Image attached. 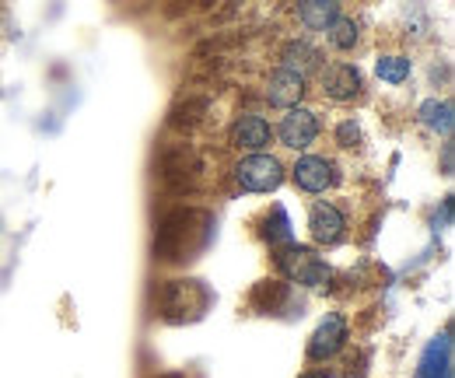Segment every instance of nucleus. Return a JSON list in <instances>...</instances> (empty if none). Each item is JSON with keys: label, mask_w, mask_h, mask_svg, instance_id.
Masks as SVG:
<instances>
[{"label": "nucleus", "mask_w": 455, "mask_h": 378, "mask_svg": "<svg viewBox=\"0 0 455 378\" xmlns=\"http://www.w3.org/2000/svg\"><path fill=\"white\" fill-rule=\"evenodd\" d=\"M155 302L165 319H196L211 305V291L200 280H165Z\"/></svg>", "instance_id": "obj_1"}, {"label": "nucleus", "mask_w": 455, "mask_h": 378, "mask_svg": "<svg viewBox=\"0 0 455 378\" xmlns=\"http://www.w3.org/2000/svg\"><path fill=\"white\" fill-rule=\"evenodd\" d=\"M204 211H175L162 221V228H158V242H155V253L162 256V260H189V253H196V249H204V245H196L189 235H193V224H200L204 221Z\"/></svg>", "instance_id": "obj_2"}, {"label": "nucleus", "mask_w": 455, "mask_h": 378, "mask_svg": "<svg viewBox=\"0 0 455 378\" xmlns=\"http://www.w3.org/2000/svg\"><path fill=\"white\" fill-rule=\"evenodd\" d=\"M235 179L245 193H274L284 182V165L274 155H245L235 165Z\"/></svg>", "instance_id": "obj_3"}, {"label": "nucleus", "mask_w": 455, "mask_h": 378, "mask_svg": "<svg viewBox=\"0 0 455 378\" xmlns=\"http://www.w3.org/2000/svg\"><path fill=\"white\" fill-rule=\"evenodd\" d=\"M277 267L284 270L287 280H298L305 287H323L330 280V267L305 245H287L284 253L277 256Z\"/></svg>", "instance_id": "obj_4"}, {"label": "nucleus", "mask_w": 455, "mask_h": 378, "mask_svg": "<svg viewBox=\"0 0 455 378\" xmlns=\"http://www.w3.org/2000/svg\"><path fill=\"white\" fill-rule=\"evenodd\" d=\"M319 130H323V126H319V116H315L312 109L294 106L281 116L277 137H281V144L291 148V151H305V148H312V144H315Z\"/></svg>", "instance_id": "obj_5"}, {"label": "nucleus", "mask_w": 455, "mask_h": 378, "mask_svg": "<svg viewBox=\"0 0 455 378\" xmlns=\"http://www.w3.org/2000/svg\"><path fill=\"white\" fill-rule=\"evenodd\" d=\"M291 179L305 193H326L337 182V165L323 155H301L291 168Z\"/></svg>", "instance_id": "obj_6"}, {"label": "nucleus", "mask_w": 455, "mask_h": 378, "mask_svg": "<svg viewBox=\"0 0 455 378\" xmlns=\"http://www.w3.org/2000/svg\"><path fill=\"white\" fill-rule=\"evenodd\" d=\"M270 141H274V130H270V123H267L263 116H238V119L231 123V144H235L238 151L267 155Z\"/></svg>", "instance_id": "obj_7"}, {"label": "nucleus", "mask_w": 455, "mask_h": 378, "mask_svg": "<svg viewBox=\"0 0 455 378\" xmlns=\"http://www.w3.org/2000/svg\"><path fill=\"white\" fill-rule=\"evenodd\" d=\"M343 343H347V323H343V316L330 312L319 323V329L312 333V340H308V361H330V358H337L343 350Z\"/></svg>", "instance_id": "obj_8"}, {"label": "nucleus", "mask_w": 455, "mask_h": 378, "mask_svg": "<svg viewBox=\"0 0 455 378\" xmlns=\"http://www.w3.org/2000/svg\"><path fill=\"white\" fill-rule=\"evenodd\" d=\"M308 231L319 245H337L343 235H347V217L337 204H326L319 200L312 211H308Z\"/></svg>", "instance_id": "obj_9"}, {"label": "nucleus", "mask_w": 455, "mask_h": 378, "mask_svg": "<svg viewBox=\"0 0 455 378\" xmlns=\"http://www.w3.org/2000/svg\"><path fill=\"white\" fill-rule=\"evenodd\" d=\"M364 88V77L354 63H333L326 74H323V92L333 99V102H350L357 99Z\"/></svg>", "instance_id": "obj_10"}, {"label": "nucleus", "mask_w": 455, "mask_h": 378, "mask_svg": "<svg viewBox=\"0 0 455 378\" xmlns=\"http://www.w3.org/2000/svg\"><path fill=\"white\" fill-rule=\"evenodd\" d=\"M305 74H298V70H291V67H281V70H274L270 74V84H267V99H270V106H281L294 109L301 102V95H305Z\"/></svg>", "instance_id": "obj_11"}, {"label": "nucleus", "mask_w": 455, "mask_h": 378, "mask_svg": "<svg viewBox=\"0 0 455 378\" xmlns=\"http://www.w3.org/2000/svg\"><path fill=\"white\" fill-rule=\"evenodd\" d=\"M413 378H452V336H449V329L427 343Z\"/></svg>", "instance_id": "obj_12"}, {"label": "nucleus", "mask_w": 455, "mask_h": 378, "mask_svg": "<svg viewBox=\"0 0 455 378\" xmlns=\"http://www.w3.org/2000/svg\"><path fill=\"white\" fill-rule=\"evenodd\" d=\"M337 14H340V7H337V4H326V0H308V4L298 7L301 25L312 28V32H326V28L337 21Z\"/></svg>", "instance_id": "obj_13"}, {"label": "nucleus", "mask_w": 455, "mask_h": 378, "mask_svg": "<svg viewBox=\"0 0 455 378\" xmlns=\"http://www.w3.org/2000/svg\"><path fill=\"white\" fill-rule=\"evenodd\" d=\"M420 119L435 130V133H442V137H449L452 133V102H438V99H427L424 106H420Z\"/></svg>", "instance_id": "obj_14"}, {"label": "nucleus", "mask_w": 455, "mask_h": 378, "mask_svg": "<svg viewBox=\"0 0 455 378\" xmlns=\"http://www.w3.org/2000/svg\"><path fill=\"white\" fill-rule=\"evenodd\" d=\"M319 63H323V56H319L315 46H308V43H287L284 46V67L298 70V74H308Z\"/></svg>", "instance_id": "obj_15"}, {"label": "nucleus", "mask_w": 455, "mask_h": 378, "mask_svg": "<svg viewBox=\"0 0 455 378\" xmlns=\"http://www.w3.org/2000/svg\"><path fill=\"white\" fill-rule=\"evenodd\" d=\"M326 36H330V43H333V50H340V53H347V50H354L357 46V21L354 18H347V14H337V21L326 28Z\"/></svg>", "instance_id": "obj_16"}, {"label": "nucleus", "mask_w": 455, "mask_h": 378, "mask_svg": "<svg viewBox=\"0 0 455 378\" xmlns=\"http://www.w3.org/2000/svg\"><path fill=\"white\" fill-rule=\"evenodd\" d=\"M284 298H287L284 280H263V284L252 291V305L263 309V312H274L277 305H284Z\"/></svg>", "instance_id": "obj_17"}, {"label": "nucleus", "mask_w": 455, "mask_h": 378, "mask_svg": "<svg viewBox=\"0 0 455 378\" xmlns=\"http://www.w3.org/2000/svg\"><path fill=\"white\" fill-rule=\"evenodd\" d=\"M410 70H413V63H410L406 56H379V60H375V74H379L386 84H403V81L410 77Z\"/></svg>", "instance_id": "obj_18"}, {"label": "nucleus", "mask_w": 455, "mask_h": 378, "mask_svg": "<svg viewBox=\"0 0 455 378\" xmlns=\"http://www.w3.org/2000/svg\"><path fill=\"white\" fill-rule=\"evenodd\" d=\"M267 238L270 242H291V221L281 207H274V228H267Z\"/></svg>", "instance_id": "obj_19"}, {"label": "nucleus", "mask_w": 455, "mask_h": 378, "mask_svg": "<svg viewBox=\"0 0 455 378\" xmlns=\"http://www.w3.org/2000/svg\"><path fill=\"white\" fill-rule=\"evenodd\" d=\"M337 144L340 148H357L361 144V126L354 119H343L340 126H337Z\"/></svg>", "instance_id": "obj_20"}, {"label": "nucleus", "mask_w": 455, "mask_h": 378, "mask_svg": "<svg viewBox=\"0 0 455 378\" xmlns=\"http://www.w3.org/2000/svg\"><path fill=\"white\" fill-rule=\"evenodd\" d=\"M305 378H330V375H305Z\"/></svg>", "instance_id": "obj_21"}, {"label": "nucleus", "mask_w": 455, "mask_h": 378, "mask_svg": "<svg viewBox=\"0 0 455 378\" xmlns=\"http://www.w3.org/2000/svg\"><path fill=\"white\" fill-rule=\"evenodd\" d=\"M162 378H186V375H162Z\"/></svg>", "instance_id": "obj_22"}]
</instances>
